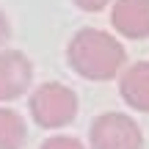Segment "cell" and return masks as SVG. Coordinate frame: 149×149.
<instances>
[{
  "instance_id": "6da1fadb",
  "label": "cell",
  "mask_w": 149,
  "mask_h": 149,
  "mask_svg": "<svg viewBox=\"0 0 149 149\" xmlns=\"http://www.w3.org/2000/svg\"><path fill=\"white\" fill-rule=\"evenodd\" d=\"M69 66L86 80H111L127 61L124 47L100 28H83L66 47Z\"/></svg>"
},
{
  "instance_id": "7a4b0ae2",
  "label": "cell",
  "mask_w": 149,
  "mask_h": 149,
  "mask_svg": "<svg viewBox=\"0 0 149 149\" xmlns=\"http://www.w3.org/2000/svg\"><path fill=\"white\" fill-rule=\"evenodd\" d=\"M31 116L39 127H64L77 116V94L64 83H42L31 94Z\"/></svg>"
},
{
  "instance_id": "3957f363",
  "label": "cell",
  "mask_w": 149,
  "mask_h": 149,
  "mask_svg": "<svg viewBox=\"0 0 149 149\" xmlns=\"http://www.w3.org/2000/svg\"><path fill=\"white\" fill-rule=\"evenodd\" d=\"M88 144L91 149H141L144 135L127 113L111 111V113H100L91 122Z\"/></svg>"
},
{
  "instance_id": "277c9868",
  "label": "cell",
  "mask_w": 149,
  "mask_h": 149,
  "mask_svg": "<svg viewBox=\"0 0 149 149\" xmlns=\"http://www.w3.org/2000/svg\"><path fill=\"white\" fill-rule=\"evenodd\" d=\"M33 80V66L19 50H6L0 53V102L17 100L25 94Z\"/></svg>"
},
{
  "instance_id": "5b68a950",
  "label": "cell",
  "mask_w": 149,
  "mask_h": 149,
  "mask_svg": "<svg viewBox=\"0 0 149 149\" xmlns=\"http://www.w3.org/2000/svg\"><path fill=\"white\" fill-rule=\"evenodd\" d=\"M111 22L127 39L149 36V0H116L111 11Z\"/></svg>"
},
{
  "instance_id": "8992f818",
  "label": "cell",
  "mask_w": 149,
  "mask_h": 149,
  "mask_svg": "<svg viewBox=\"0 0 149 149\" xmlns=\"http://www.w3.org/2000/svg\"><path fill=\"white\" fill-rule=\"evenodd\" d=\"M119 94L124 97L130 108L141 113H149V61L127 66L119 77Z\"/></svg>"
},
{
  "instance_id": "52a82bcc",
  "label": "cell",
  "mask_w": 149,
  "mask_h": 149,
  "mask_svg": "<svg viewBox=\"0 0 149 149\" xmlns=\"http://www.w3.org/2000/svg\"><path fill=\"white\" fill-rule=\"evenodd\" d=\"M28 138L25 122L17 111L0 108V149H22Z\"/></svg>"
},
{
  "instance_id": "ba28073f",
  "label": "cell",
  "mask_w": 149,
  "mask_h": 149,
  "mask_svg": "<svg viewBox=\"0 0 149 149\" xmlns=\"http://www.w3.org/2000/svg\"><path fill=\"white\" fill-rule=\"evenodd\" d=\"M42 149H86V146L72 135H53L42 144Z\"/></svg>"
},
{
  "instance_id": "9c48e42d",
  "label": "cell",
  "mask_w": 149,
  "mask_h": 149,
  "mask_svg": "<svg viewBox=\"0 0 149 149\" xmlns=\"http://www.w3.org/2000/svg\"><path fill=\"white\" fill-rule=\"evenodd\" d=\"M74 6L83 11H102L108 6V0H74Z\"/></svg>"
},
{
  "instance_id": "30bf717a",
  "label": "cell",
  "mask_w": 149,
  "mask_h": 149,
  "mask_svg": "<svg viewBox=\"0 0 149 149\" xmlns=\"http://www.w3.org/2000/svg\"><path fill=\"white\" fill-rule=\"evenodd\" d=\"M8 33H11V28H8V19H6V14L0 11V44L8 39Z\"/></svg>"
}]
</instances>
